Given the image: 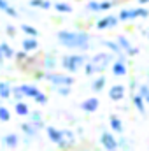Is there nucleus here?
Wrapping results in <instances>:
<instances>
[{
    "instance_id": "43",
    "label": "nucleus",
    "mask_w": 149,
    "mask_h": 151,
    "mask_svg": "<svg viewBox=\"0 0 149 151\" xmlns=\"http://www.w3.org/2000/svg\"><path fill=\"white\" fill-rule=\"evenodd\" d=\"M148 79H149V77H148Z\"/></svg>"
},
{
    "instance_id": "12",
    "label": "nucleus",
    "mask_w": 149,
    "mask_h": 151,
    "mask_svg": "<svg viewBox=\"0 0 149 151\" xmlns=\"http://www.w3.org/2000/svg\"><path fill=\"white\" fill-rule=\"evenodd\" d=\"M98 106H100L98 99H97V97H90V99H86V100L81 104V109L86 111V113H95V111L98 109Z\"/></svg>"
},
{
    "instance_id": "5",
    "label": "nucleus",
    "mask_w": 149,
    "mask_h": 151,
    "mask_svg": "<svg viewBox=\"0 0 149 151\" xmlns=\"http://www.w3.org/2000/svg\"><path fill=\"white\" fill-rule=\"evenodd\" d=\"M46 132H47V137L51 139V142L58 144L62 150H67V148L70 146V142L63 137V132H62V130H58V128H54V127H46Z\"/></svg>"
},
{
    "instance_id": "42",
    "label": "nucleus",
    "mask_w": 149,
    "mask_h": 151,
    "mask_svg": "<svg viewBox=\"0 0 149 151\" xmlns=\"http://www.w3.org/2000/svg\"><path fill=\"white\" fill-rule=\"evenodd\" d=\"M148 39H149V34H148Z\"/></svg>"
},
{
    "instance_id": "7",
    "label": "nucleus",
    "mask_w": 149,
    "mask_h": 151,
    "mask_svg": "<svg viewBox=\"0 0 149 151\" xmlns=\"http://www.w3.org/2000/svg\"><path fill=\"white\" fill-rule=\"evenodd\" d=\"M112 2L114 0H93V2H88V9L93 12L109 11V9H112Z\"/></svg>"
},
{
    "instance_id": "10",
    "label": "nucleus",
    "mask_w": 149,
    "mask_h": 151,
    "mask_svg": "<svg viewBox=\"0 0 149 151\" xmlns=\"http://www.w3.org/2000/svg\"><path fill=\"white\" fill-rule=\"evenodd\" d=\"M117 23H119V19H117L116 16H105V18L98 19V21L95 23V27H97L98 30H107V28H112V27H116Z\"/></svg>"
},
{
    "instance_id": "4",
    "label": "nucleus",
    "mask_w": 149,
    "mask_h": 151,
    "mask_svg": "<svg viewBox=\"0 0 149 151\" xmlns=\"http://www.w3.org/2000/svg\"><path fill=\"white\" fill-rule=\"evenodd\" d=\"M84 62H86V58L81 56V55H67V56L62 58V65L69 72H75L77 69H81L84 65Z\"/></svg>"
},
{
    "instance_id": "19",
    "label": "nucleus",
    "mask_w": 149,
    "mask_h": 151,
    "mask_svg": "<svg viewBox=\"0 0 149 151\" xmlns=\"http://www.w3.org/2000/svg\"><path fill=\"white\" fill-rule=\"evenodd\" d=\"M109 125H111L112 132H117V134H123V121L117 118V116H111L109 118Z\"/></svg>"
},
{
    "instance_id": "21",
    "label": "nucleus",
    "mask_w": 149,
    "mask_h": 151,
    "mask_svg": "<svg viewBox=\"0 0 149 151\" xmlns=\"http://www.w3.org/2000/svg\"><path fill=\"white\" fill-rule=\"evenodd\" d=\"M104 44H105V46L111 49L114 55H117L119 58H123V56H125V51L119 47V44H117V42H112V40H104Z\"/></svg>"
},
{
    "instance_id": "20",
    "label": "nucleus",
    "mask_w": 149,
    "mask_h": 151,
    "mask_svg": "<svg viewBox=\"0 0 149 151\" xmlns=\"http://www.w3.org/2000/svg\"><path fill=\"white\" fill-rule=\"evenodd\" d=\"M105 83H107L105 76H98V77L91 83V90H93V91H102V90L105 88Z\"/></svg>"
},
{
    "instance_id": "18",
    "label": "nucleus",
    "mask_w": 149,
    "mask_h": 151,
    "mask_svg": "<svg viewBox=\"0 0 149 151\" xmlns=\"http://www.w3.org/2000/svg\"><path fill=\"white\" fill-rule=\"evenodd\" d=\"M21 130H23V134L28 135V137H35V135H37V128H35V125H34L32 121L21 123Z\"/></svg>"
},
{
    "instance_id": "26",
    "label": "nucleus",
    "mask_w": 149,
    "mask_h": 151,
    "mask_svg": "<svg viewBox=\"0 0 149 151\" xmlns=\"http://www.w3.org/2000/svg\"><path fill=\"white\" fill-rule=\"evenodd\" d=\"M30 5L35 7V9H49L51 7V2L49 0H30Z\"/></svg>"
},
{
    "instance_id": "22",
    "label": "nucleus",
    "mask_w": 149,
    "mask_h": 151,
    "mask_svg": "<svg viewBox=\"0 0 149 151\" xmlns=\"http://www.w3.org/2000/svg\"><path fill=\"white\" fill-rule=\"evenodd\" d=\"M0 11H4L7 16H12V18H16V16H18V11H16L14 7H11L7 0H0Z\"/></svg>"
},
{
    "instance_id": "17",
    "label": "nucleus",
    "mask_w": 149,
    "mask_h": 151,
    "mask_svg": "<svg viewBox=\"0 0 149 151\" xmlns=\"http://www.w3.org/2000/svg\"><path fill=\"white\" fill-rule=\"evenodd\" d=\"M14 111H16V114H19V116H28V114H30L28 104H25L23 100H16V104H14Z\"/></svg>"
},
{
    "instance_id": "6",
    "label": "nucleus",
    "mask_w": 149,
    "mask_h": 151,
    "mask_svg": "<svg viewBox=\"0 0 149 151\" xmlns=\"http://www.w3.org/2000/svg\"><path fill=\"white\" fill-rule=\"evenodd\" d=\"M44 77H46L49 83H53L54 86H72V84H74V77H72V76L49 72V74H46Z\"/></svg>"
},
{
    "instance_id": "28",
    "label": "nucleus",
    "mask_w": 149,
    "mask_h": 151,
    "mask_svg": "<svg viewBox=\"0 0 149 151\" xmlns=\"http://www.w3.org/2000/svg\"><path fill=\"white\" fill-rule=\"evenodd\" d=\"M30 116H32V118H30V121L35 125V128H37V130H40V128L44 127V121H42L40 113H30Z\"/></svg>"
},
{
    "instance_id": "1",
    "label": "nucleus",
    "mask_w": 149,
    "mask_h": 151,
    "mask_svg": "<svg viewBox=\"0 0 149 151\" xmlns=\"http://www.w3.org/2000/svg\"><path fill=\"white\" fill-rule=\"evenodd\" d=\"M58 42L63 44L65 47H72V49H88L90 46V34L86 32H69V30H62L58 32Z\"/></svg>"
},
{
    "instance_id": "8",
    "label": "nucleus",
    "mask_w": 149,
    "mask_h": 151,
    "mask_svg": "<svg viewBox=\"0 0 149 151\" xmlns=\"http://www.w3.org/2000/svg\"><path fill=\"white\" fill-rule=\"evenodd\" d=\"M100 142L105 148V151H116V148H117V141H116V137L112 135L111 132H102Z\"/></svg>"
},
{
    "instance_id": "11",
    "label": "nucleus",
    "mask_w": 149,
    "mask_h": 151,
    "mask_svg": "<svg viewBox=\"0 0 149 151\" xmlns=\"http://www.w3.org/2000/svg\"><path fill=\"white\" fill-rule=\"evenodd\" d=\"M125 95H126V88L123 86V84H114L111 90H109V97H111L112 100H123L125 99Z\"/></svg>"
},
{
    "instance_id": "13",
    "label": "nucleus",
    "mask_w": 149,
    "mask_h": 151,
    "mask_svg": "<svg viewBox=\"0 0 149 151\" xmlns=\"http://www.w3.org/2000/svg\"><path fill=\"white\" fill-rule=\"evenodd\" d=\"M112 74L114 76H126V63L125 58H117L112 63Z\"/></svg>"
},
{
    "instance_id": "3",
    "label": "nucleus",
    "mask_w": 149,
    "mask_h": 151,
    "mask_svg": "<svg viewBox=\"0 0 149 151\" xmlns=\"http://www.w3.org/2000/svg\"><path fill=\"white\" fill-rule=\"evenodd\" d=\"M149 11L146 7H135V9H121L117 19L119 21H132V19H137V18H148Z\"/></svg>"
},
{
    "instance_id": "16",
    "label": "nucleus",
    "mask_w": 149,
    "mask_h": 151,
    "mask_svg": "<svg viewBox=\"0 0 149 151\" xmlns=\"http://www.w3.org/2000/svg\"><path fill=\"white\" fill-rule=\"evenodd\" d=\"M4 146H7V148H16L18 146V142H19V139H18V135L16 134H7V135H4Z\"/></svg>"
},
{
    "instance_id": "24",
    "label": "nucleus",
    "mask_w": 149,
    "mask_h": 151,
    "mask_svg": "<svg viewBox=\"0 0 149 151\" xmlns=\"http://www.w3.org/2000/svg\"><path fill=\"white\" fill-rule=\"evenodd\" d=\"M11 90H12V86L9 83L0 81V99H9L11 97Z\"/></svg>"
},
{
    "instance_id": "40",
    "label": "nucleus",
    "mask_w": 149,
    "mask_h": 151,
    "mask_svg": "<svg viewBox=\"0 0 149 151\" xmlns=\"http://www.w3.org/2000/svg\"><path fill=\"white\" fill-rule=\"evenodd\" d=\"M139 4L140 5H146V4H149V0H139Z\"/></svg>"
},
{
    "instance_id": "15",
    "label": "nucleus",
    "mask_w": 149,
    "mask_h": 151,
    "mask_svg": "<svg viewBox=\"0 0 149 151\" xmlns=\"http://www.w3.org/2000/svg\"><path fill=\"white\" fill-rule=\"evenodd\" d=\"M19 88H21L23 95H25V97H30V99H34V97L37 95L39 91H40L37 86H34V84H21Z\"/></svg>"
},
{
    "instance_id": "30",
    "label": "nucleus",
    "mask_w": 149,
    "mask_h": 151,
    "mask_svg": "<svg viewBox=\"0 0 149 151\" xmlns=\"http://www.w3.org/2000/svg\"><path fill=\"white\" fill-rule=\"evenodd\" d=\"M0 119L2 121H9L11 119V111L5 106H0Z\"/></svg>"
},
{
    "instance_id": "35",
    "label": "nucleus",
    "mask_w": 149,
    "mask_h": 151,
    "mask_svg": "<svg viewBox=\"0 0 149 151\" xmlns=\"http://www.w3.org/2000/svg\"><path fill=\"white\" fill-rule=\"evenodd\" d=\"M34 100H35V102H39V104H46V102H47V97H46L44 93H40V91H39L37 95L34 97Z\"/></svg>"
},
{
    "instance_id": "34",
    "label": "nucleus",
    "mask_w": 149,
    "mask_h": 151,
    "mask_svg": "<svg viewBox=\"0 0 149 151\" xmlns=\"http://www.w3.org/2000/svg\"><path fill=\"white\" fill-rule=\"evenodd\" d=\"M148 93H149V84H140V86H139V95H140L142 99H146Z\"/></svg>"
},
{
    "instance_id": "2",
    "label": "nucleus",
    "mask_w": 149,
    "mask_h": 151,
    "mask_svg": "<svg viewBox=\"0 0 149 151\" xmlns=\"http://www.w3.org/2000/svg\"><path fill=\"white\" fill-rule=\"evenodd\" d=\"M111 62H112V56L109 53H98L90 62H84V72H86V76L104 72L111 65Z\"/></svg>"
},
{
    "instance_id": "41",
    "label": "nucleus",
    "mask_w": 149,
    "mask_h": 151,
    "mask_svg": "<svg viewBox=\"0 0 149 151\" xmlns=\"http://www.w3.org/2000/svg\"><path fill=\"white\" fill-rule=\"evenodd\" d=\"M144 102H148V104H149V93H148V97L144 99Z\"/></svg>"
},
{
    "instance_id": "39",
    "label": "nucleus",
    "mask_w": 149,
    "mask_h": 151,
    "mask_svg": "<svg viewBox=\"0 0 149 151\" xmlns=\"http://www.w3.org/2000/svg\"><path fill=\"white\" fill-rule=\"evenodd\" d=\"M4 60H5V58H4V55H2V51H0V67H2V63H4Z\"/></svg>"
},
{
    "instance_id": "31",
    "label": "nucleus",
    "mask_w": 149,
    "mask_h": 151,
    "mask_svg": "<svg viewBox=\"0 0 149 151\" xmlns=\"http://www.w3.org/2000/svg\"><path fill=\"white\" fill-rule=\"evenodd\" d=\"M70 86H56V93L62 95V97H69L70 95Z\"/></svg>"
},
{
    "instance_id": "23",
    "label": "nucleus",
    "mask_w": 149,
    "mask_h": 151,
    "mask_svg": "<svg viewBox=\"0 0 149 151\" xmlns=\"http://www.w3.org/2000/svg\"><path fill=\"white\" fill-rule=\"evenodd\" d=\"M133 106H135V109L139 111V113H146V104H144V99L137 93V95H133Z\"/></svg>"
},
{
    "instance_id": "33",
    "label": "nucleus",
    "mask_w": 149,
    "mask_h": 151,
    "mask_svg": "<svg viewBox=\"0 0 149 151\" xmlns=\"http://www.w3.org/2000/svg\"><path fill=\"white\" fill-rule=\"evenodd\" d=\"M44 67H46V69H53V67H54V58H53L51 55H47V56L44 58Z\"/></svg>"
},
{
    "instance_id": "29",
    "label": "nucleus",
    "mask_w": 149,
    "mask_h": 151,
    "mask_svg": "<svg viewBox=\"0 0 149 151\" xmlns=\"http://www.w3.org/2000/svg\"><path fill=\"white\" fill-rule=\"evenodd\" d=\"M54 9H56L58 12H63V14H69V12H72V5H69V4H63V2H58V4H54Z\"/></svg>"
},
{
    "instance_id": "9",
    "label": "nucleus",
    "mask_w": 149,
    "mask_h": 151,
    "mask_svg": "<svg viewBox=\"0 0 149 151\" xmlns=\"http://www.w3.org/2000/svg\"><path fill=\"white\" fill-rule=\"evenodd\" d=\"M117 44H119V47L126 53V55H130V56H135V55H139V49L137 47H133L132 44H130V40L126 37H123V35H119L117 37V40H116Z\"/></svg>"
},
{
    "instance_id": "27",
    "label": "nucleus",
    "mask_w": 149,
    "mask_h": 151,
    "mask_svg": "<svg viewBox=\"0 0 149 151\" xmlns=\"http://www.w3.org/2000/svg\"><path fill=\"white\" fill-rule=\"evenodd\" d=\"M21 30H23L28 37H37V35H39L37 28H35V27H32V25H27V23H23V25H21Z\"/></svg>"
},
{
    "instance_id": "25",
    "label": "nucleus",
    "mask_w": 149,
    "mask_h": 151,
    "mask_svg": "<svg viewBox=\"0 0 149 151\" xmlns=\"http://www.w3.org/2000/svg\"><path fill=\"white\" fill-rule=\"evenodd\" d=\"M0 51H2L4 58H12V56H14V49H12L7 42H0Z\"/></svg>"
},
{
    "instance_id": "37",
    "label": "nucleus",
    "mask_w": 149,
    "mask_h": 151,
    "mask_svg": "<svg viewBox=\"0 0 149 151\" xmlns=\"http://www.w3.org/2000/svg\"><path fill=\"white\" fill-rule=\"evenodd\" d=\"M5 30H7V35H9V37H14V35H16V28H14L12 25H7Z\"/></svg>"
},
{
    "instance_id": "32",
    "label": "nucleus",
    "mask_w": 149,
    "mask_h": 151,
    "mask_svg": "<svg viewBox=\"0 0 149 151\" xmlns=\"http://www.w3.org/2000/svg\"><path fill=\"white\" fill-rule=\"evenodd\" d=\"M11 95H14V99H16V100H21V99H23V97H25V95H23V91H21V88H19V86H14V88H12V90H11Z\"/></svg>"
},
{
    "instance_id": "38",
    "label": "nucleus",
    "mask_w": 149,
    "mask_h": 151,
    "mask_svg": "<svg viewBox=\"0 0 149 151\" xmlns=\"http://www.w3.org/2000/svg\"><path fill=\"white\" fill-rule=\"evenodd\" d=\"M14 56L18 60H27V51H19V53H14Z\"/></svg>"
},
{
    "instance_id": "36",
    "label": "nucleus",
    "mask_w": 149,
    "mask_h": 151,
    "mask_svg": "<svg viewBox=\"0 0 149 151\" xmlns=\"http://www.w3.org/2000/svg\"><path fill=\"white\" fill-rule=\"evenodd\" d=\"M62 132H63V137H65V139L72 144V142H74V134H72L70 130H62Z\"/></svg>"
},
{
    "instance_id": "14",
    "label": "nucleus",
    "mask_w": 149,
    "mask_h": 151,
    "mask_svg": "<svg viewBox=\"0 0 149 151\" xmlns=\"http://www.w3.org/2000/svg\"><path fill=\"white\" fill-rule=\"evenodd\" d=\"M39 47V42H37V37H28L23 40V51H27V53H30V51H35Z\"/></svg>"
}]
</instances>
